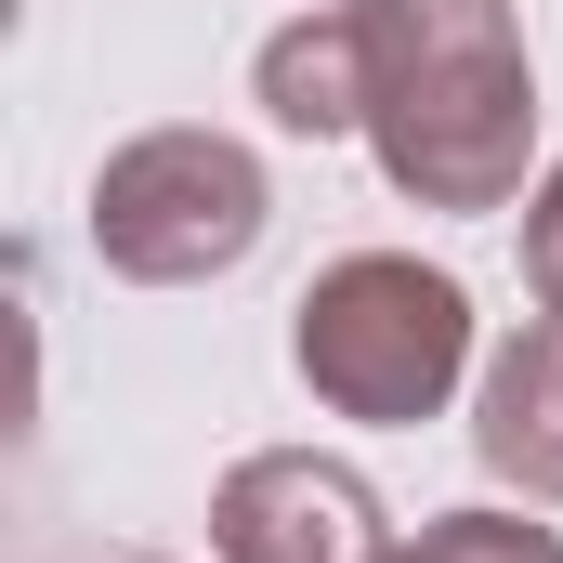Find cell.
Listing matches in <instances>:
<instances>
[{
	"instance_id": "obj_1",
	"label": "cell",
	"mask_w": 563,
	"mask_h": 563,
	"mask_svg": "<svg viewBox=\"0 0 563 563\" xmlns=\"http://www.w3.org/2000/svg\"><path fill=\"white\" fill-rule=\"evenodd\" d=\"M367 157L420 210H511L538 157V66L511 0H367Z\"/></svg>"
},
{
	"instance_id": "obj_2",
	"label": "cell",
	"mask_w": 563,
	"mask_h": 563,
	"mask_svg": "<svg viewBox=\"0 0 563 563\" xmlns=\"http://www.w3.org/2000/svg\"><path fill=\"white\" fill-rule=\"evenodd\" d=\"M288 367L328 420L420 432L472 380V288L420 250H341L328 276L288 301Z\"/></svg>"
},
{
	"instance_id": "obj_3",
	"label": "cell",
	"mask_w": 563,
	"mask_h": 563,
	"mask_svg": "<svg viewBox=\"0 0 563 563\" xmlns=\"http://www.w3.org/2000/svg\"><path fill=\"white\" fill-rule=\"evenodd\" d=\"M263 223H276L263 157H250L236 132H197V119L132 132L106 170H92V263L132 276V288H210V276H236V263L263 250Z\"/></svg>"
},
{
	"instance_id": "obj_4",
	"label": "cell",
	"mask_w": 563,
	"mask_h": 563,
	"mask_svg": "<svg viewBox=\"0 0 563 563\" xmlns=\"http://www.w3.org/2000/svg\"><path fill=\"white\" fill-rule=\"evenodd\" d=\"M210 551L223 563H380V485L354 459H314V445H263L210 485Z\"/></svg>"
},
{
	"instance_id": "obj_5",
	"label": "cell",
	"mask_w": 563,
	"mask_h": 563,
	"mask_svg": "<svg viewBox=\"0 0 563 563\" xmlns=\"http://www.w3.org/2000/svg\"><path fill=\"white\" fill-rule=\"evenodd\" d=\"M472 459L525 485V511H563V328H511L472 380Z\"/></svg>"
},
{
	"instance_id": "obj_6",
	"label": "cell",
	"mask_w": 563,
	"mask_h": 563,
	"mask_svg": "<svg viewBox=\"0 0 563 563\" xmlns=\"http://www.w3.org/2000/svg\"><path fill=\"white\" fill-rule=\"evenodd\" d=\"M250 79H263V119L301 132V144L367 132V0H314V13H288Z\"/></svg>"
},
{
	"instance_id": "obj_7",
	"label": "cell",
	"mask_w": 563,
	"mask_h": 563,
	"mask_svg": "<svg viewBox=\"0 0 563 563\" xmlns=\"http://www.w3.org/2000/svg\"><path fill=\"white\" fill-rule=\"evenodd\" d=\"M380 563H563V525H538V511H445L420 538H394Z\"/></svg>"
},
{
	"instance_id": "obj_8",
	"label": "cell",
	"mask_w": 563,
	"mask_h": 563,
	"mask_svg": "<svg viewBox=\"0 0 563 563\" xmlns=\"http://www.w3.org/2000/svg\"><path fill=\"white\" fill-rule=\"evenodd\" d=\"M525 288H538V314L563 328V157L538 170V197H525Z\"/></svg>"
}]
</instances>
